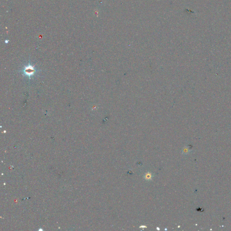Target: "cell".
I'll use <instances>...</instances> for the list:
<instances>
[{
  "label": "cell",
  "instance_id": "cell-1",
  "mask_svg": "<svg viewBox=\"0 0 231 231\" xmlns=\"http://www.w3.org/2000/svg\"><path fill=\"white\" fill-rule=\"evenodd\" d=\"M36 71L34 67L29 64L25 67L23 70V73L24 75L28 76L29 78H30L34 74Z\"/></svg>",
  "mask_w": 231,
  "mask_h": 231
}]
</instances>
